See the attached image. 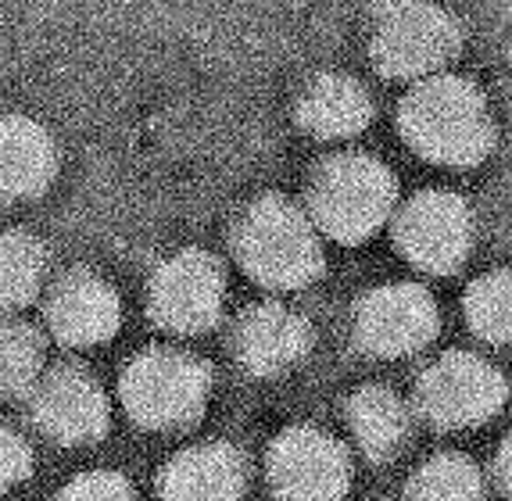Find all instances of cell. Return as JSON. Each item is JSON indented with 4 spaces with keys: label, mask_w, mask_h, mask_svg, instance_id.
I'll return each mask as SVG.
<instances>
[{
    "label": "cell",
    "mask_w": 512,
    "mask_h": 501,
    "mask_svg": "<svg viewBox=\"0 0 512 501\" xmlns=\"http://www.w3.org/2000/svg\"><path fill=\"white\" fill-rule=\"evenodd\" d=\"M398 126L409 147L434 165L473 169L495 147V122L470 79L430 76L398 104Z\"/></svg>",
    "instance_id": "cell-1"
},
{
    "label": "cell",
    "mask_w": 512,
    "mask_h": 501,
    "mask_svg": "<svg viewBox=\"0 0 512 501\" xmlns=\"http://www.w3.org/2000/svg\"><path fill=\"white\" fill-rule=\"evenodd\" d=\"M233 255L251 280L273 290H301L323 276L319 233L298 204L262 194L233 226Z\"/></svg>",
    "instance_id": "cell-2"
},
{
    "label": "cell",
    "mask_w": 512,
    "mask_h": 501,
    "mask_svg": "<svg viewBox=\"0 0 512 501\" xmlns=\"http://www.w3.org/2000/svg\"><path fill=\"white\" fill-rule=\"evenodd\" d=\"M394 201L398 183L380 158L359 151L333 154L312 176L308 219L341 244H362L391 219Z\"/></svg>",
    "instance_id": "cell-3"
},
{
    "label": "cell",
    "mask_w": 512,
    "mask_h": 501,
    "mask_svg": "<svg viewBox=\"0 0 512 501\" xmlns=\"http://www.w3.org/2000/svg\"><path fill=\"white\" fill-rule=\"evenodd\" d=\"M212 369L176 348H151L122 373V405L144 430H180L208 405Z\"/></svg>",
    "instance_id": "cell-4"
},
{
    "label": "cell",
    "mask_w": 512,
    "mask_h": 501,
    "mask_svg": "<svg viewBox=\"0 0 512 501\" xmlns=\"http://www.w3.org/2000/svg\"><path fill=\"white\" fill-rule=\"evenodd\" d=\"M462 33L448 11L434 4H387L369 51L380 76L387 79H430L459 54Z\"/></svg>",
    "instance_id": "cell-5"
},
{
    "label": "cell",
    "mask_w": 512,
    "mask_h": 501,
    "mask_svg": "<svg viewBox=\"0 0 512 501\" xmlns=\"http://www.w3.org/2000/svg\"><path fill=\"white\" fill-rule=\"evenodd\" d=\"M416 405L437 430L480 426L505 405V376L470 351H448L423 369L416 383Z\"/></svg>",
    "instance_id": "cell-6"
},
{
    "label": "cell",
    "mask_w": 512,
    "mask_h": 501,
    "mask_svg": "<svg viewBox=\"0 0 512 501\" xmlns=\"http://www.w3.org/2000/svg\"><path fill=\"white\" fill-rule=\"evenodd\" d=\"M394 240L416 269L448 276L473 247V212L452 190H419L394 219Z\"/></svg>",
    "instance_id": "cell-7"
},
{
    "label": "cell",
    "mask_w": 512,
    "mask_h": 501,
    "mask_svg": "<svg viewBox=\"0 0 512 501\" xmlns=\"http://www.w3.org/2000/svg\"><path fill=\"white\" fill-rule=\"evenodd\" d=\"M269 487L280 501H341L351 484V459L337 437L316 426H291L269 448Z\"/></svg>",
    "instance_id": "cell-8"
},
{
    "label": "cell",
    "mask_w": 512,
    "mask_h": 501,
    "mask_svg": "<svg viewBox=\"0 0 512 501\" xmlns=\"http://www.w3.org/2000/svg\"><path fill=\"white\" fill-rule=\"evenodd\" d=\"M222 265L212 255L187 247L180 255L165 258L151 280L147 308L151 319L169 333H201L212 330L222 315Z\"/></svg>",
    "instance_id": "cell-9"
},
{
    "label": "cell",
    "mask_w": 512,
    "mask_h": 501,
    "mask_svg": "<svg viewBox=\"0 0 512 501\" xmlns=\"http://www.w3.org/2000/svg\"><path fill=\"white\" fill-rule=\"evenodd\" d=\"M437 301L419 283H387L369 290L355 308V340L376 358H402L437 337Z\"/></svg>",
    "instance_id": "cell-10"
},
{
    "label": "cell",
    "mask_w": 512,
    "mask_h": 501,
    "mask_svg": "<svg viewBox=\"0 0 512 501\" xmlns=\"http://www.w3.org/2000/svg\"><path fill=\"white\" fill-rule=\"evenodd\" d=\"M33 419L58 444H90L108 430V398L79 366H58L33 387Z\"/></svg>",
    "instance_id": "cell-11"
},
{
    "label": "cell",
    "mask_w": 512,
    "mask_h": 501,
    "mask_svg": "<svg viewBox=\"0 0 512 501\" xmlns=\"http://www.w3.org/2000/svg\"><path fill=\"white\" fill-rule=\"evenodd\" d=\"M47 326L69 348H94L115 337L122 323V301L101 276L76 269L54 283L47 298Z\"/></svg>",
    "instance_id": "cell-12"
},
{
    "label": "cell",
    "mask_w": 512,
    "mask_h": 501,
    "mask_svg": "<svg viewBox=\"0 0 512 501\" xmlns=\"http://www.w3.org/2000/svg\"><path fill=\"white\" fill-rule=\"evenodd\" d=\"M312 348V326L283 305H251L233 330V355L255 376L287 373Z\"/></svg>",
    "instance_id": "cell-13"
},
{
    "label": "cell",
    "mask_w": 512,
    "mask_h": 501,
    "mask_svg": "<svg viewBox=\"0 0 512 501\" xmlns=\"http://www.w3.org/2000/svg\"><path fill=\"white\" fill-rule=\"evenodd\" d=\"M248 484V462L233 444H197L180 451L162 469V501H240Z\"/></svg>",
    "instance_id": "cell-14"
},
{
    "label": "cell",
    "mask_w": 512,
    "mask_h": 501,
    "mask_svg": "<svg viewBox=\"0 0 512 501\" xmlns=\"http://www.w3.org/2000/svg\"><path fill=\"white\" fill-rule=\"evenodd\" d=\"M58 172V147L51 133L33 119H0V201L40 197Z\"/></svg>",
    "instance_id": "cell-15"
},
{
    "label": "cell",
    "mask_w": 512,
    "mask_h": 501,
    "mask_svg": "<svg viewBox=\"0 0 512 501\" xmlns=\"http://www.w3.org/2000/svg\"><path fill=\"white\" fill-rule=\"evenodd\" d=\"M294 115H298V126L305 133L319 136V140H344V136H355L369 126L373 104H369L362 83H355L351 76L326 72L301 90Z\"/></svg>",
    "instance_id": "cell-16"
},
{
    "label": "cell",
    "mask_w": 512,
    "mask_h": 501,
    "mask_svg": "<svg viewBox=\"0 0 512 501\" xmlns=\"http://www.w3.org/2000/svg\"><path fill=\"white\" fill-rule=\"evenodd\" d=\"M348 423L351 434L359 441V448L366 451L373 462H391L398 459V451L405 448L412 430L409 405H405L391 387L380 383H366L348 398Z\"/></svg>",
    "instance_id": "cell-17"
},
{
    "label": "cell",
    "mask_w": 512,
    "mask_h": 501,
    "mask_svg": "<svg viewBox=\"0 0 512 501\" xmlns=\"http://www.w3.org/2000/svg\"><path fill=\"white\" fill-rule=\"evenodd\" d=\"M47 251L29 233H0V312H15L40 294Z\"/></svg>",
    "instance_id": "cell-18"
},
{
    "label": "cell",
    "mask_w": 512,
    "mask_h": 501,
    "mask_svg": "<svg viewBox=\"0 0 512 501\" xmlns=\"http://www.w3.org/2000/svg\"><path fill=\"white\" fill-rule=\"evenodd\" d=\"M409 501H484V476L466 455H434L412 476Z\"/></svg>",
    "instance_id": "cell-19"
},
{
    "label": "cell",
    "mask_w": 512,
    "mask_h": 501,
    "mask_svg": "<svg viewBox=\"0 0 512 501\" xmlns=\"http://www.w3.org/2000/svg\"><path fill=\"white\" fill-rule=\"evenodd\" d=\"M43 376V340L33 326L0 319V398H18Z\"/></svg>",
    "instance_id": "cell-20"
},
{
    "label": "cell",
    "mask_w": 512,
    "mask_h": 501,
    "mask_svg": "<svg viewBox=\"0 0 512 501\" xmlns=\"http://www.w3.org/2000/svg\"><path fill=\"white\" fill-rule=\"evenodd\" d=\"M466 319L470 330L487 344L509 340V272H487L466 290Z\"/></svg>",
    "instance_id": "cell-21"
},
{
    "label": "cell",
    "mask_w": 512,
    "mask_h": 501,
    "mask_svg": "<svg viewBox=\"0 0 512 501\" xmlns=\"http://www.w3.org/2000/svg\"><path fill=\"white\" fill-rule=\"evenodd\" d=\"M54 501H137V494L126 476L94 469V473H79L76 480H69Z\"/></svg>",
    "instance_id": "cell-22"
},
{
    "label": "cell",
    "mask_w": 512,
    "mask_h": 501,
    "mask_svg": "<svg viewBox=\"0 0 512 501\" xmlns=\"http://www.w3.org/2000/svg\"><path fill=\"white\" fill-rule=\"evenodd\" d=\"M33 473V451L11 426L0 423V494H8Z\"/></svg>",
    "instance_id": "cell-23"
},
{
    "label": "cell",
    "mask_w": 512,
    "mask_h": 501,
    "mask_svg": "<svg viewBox=\"0 0 512 501\" xmlns=\"http://www.w3.org/2000/svg\"><path fill=\"white\" fill-rule=\"evenodd\" d=\"M491 476H495L498 491H502V494H509V437H505V441L498 444L495 469H491Z\"/></svg>",
    "instance_id": "cell-24"
}]
</instances>
